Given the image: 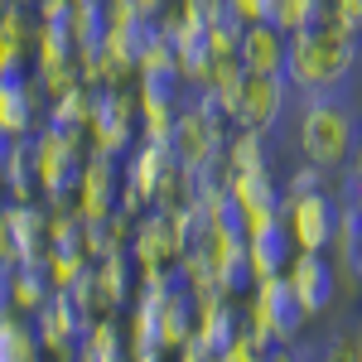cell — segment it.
<instances>
[{
    "mask_svg": "<svg viewBox=\"0 0 362 362\" xmlns=\"http://www.w3.org/2000/svg\"><path fill=\"white\" fill-rule=\"evenodd\" d=\"M353 63H358V39L309 25L300 34H290V44H285V83L309 92V97H324L338 83H348Z\"/></svg>",
    "mask_w": 362,
    "mask_h": 362,
    "instance_id": "cell-1",
    "label": "cell"
},
{
    "mask_svg": "<svg viewBox=\"0 0 362 362\" xmlns=\"http://www.w3.org/2000/svg\"><path fill=\"white\" fill-rule=\"evenodd\" d=\"M300 150L309 165L319 169H338L353 160L358 150V121L348 107H338L329 97H309L305 116H300Z\"/></svg>",
    "mask_w": 362,
    "mask_h": 362,
    "instance_id": "cell-2",
    "label": "cell"
},
{
    "mask_svg": "<svg viewBox=\"0 0 362 362\" xmlns=\"http://www.w3.org/2000/svg\"><path fill=\"white\" fill-rule=\"evenodd\" d=\"M305 309H300V300L290 295V285H285V276H266L251 285L247 295V329L251 334H261L271 348H290L295 338H300V329H305Z\"/></svg>",
    "mask_w": 362,
    "mask_h": 362,
    "instance_id": "cell-3",
    "label": "cell"
},
{
    "mask_svg": "<svg viewBox=\"0 0 362 362\" xmlns=\"http://www.w3.org/2000/svg\"><path fill=\"white\" fill-rule=\"evenodd\" d=\"M227 126H232V121H227L223 112L194 102L189 112L174 116V136H169L174 160L184 169H203V165H213V160H223V145H227V136H232Z\"/></svg>",
    "mask_w": 362,
    "mask_h": 362,
    "instance_id": "cell-4",
    "label": "cell"
},
{
    "mask_svg": "<svg viewBox=\"0 0 362 362\" xmlns=\"http://www.w3.org/2000/svg\"><path fill=\"white\" fill-rule=\"evenodd\" d=\"M338 198H329L324 189L309 194H280V223L290 232L295 251H329L334 247V227H338Z\"/></svg>",
    "mask_w": 362,
    "mask_h": 362,
    "instance_id": "cell-5",
    "label": "cell"
},
{
    "mask_svg": "<svg viewBox=\"0 0 362 362\" xmlns=\"http://www.w3.org/2000/svg\"><path fill=\"white\" fill-rule=\"evenodd\" d=\"M285 97H290L285 73H247L237 97H232V107H227V121L242 126V131H261L266 136L280 121V112H285Z\"/></svg>",
    "mask_w": 362,
    "mask_h": 362,
    "instance_id": "cell-6",
    "label": "cell"
},
{
    "mask_svg": "<svg viewBox=\"0 0 362 362\" xmlns=\"http://www.w3.org/2000/svg\"><path fill=\"white\" fill-rule=\"evenodd\" d=\"M136 121H140V102L126 92V87H97V107H92V121H87V140L92 150L102 155H121L131 136H136Z\"/></svg>",
    "mask_w": 362,
    "mask_h": 362,
    "instance_id": "cell-7",
    "label": "cell"
},
{
    "mask_svg": "<svg viewBox=\"0 0 362 362\" xmlns=\"http://www.w3.org/2000/svg\"><path fill=\"white\" fill-rule=\"evenodd\" d=\"M121 189H126V169L116 165V155L92 150L83 165V179H78V194H73L83 223H107L112 213H121Z\"/></svg>",
    "mask_w": 362,
    "mask_h": 362,
    "instance_id": "cell-8",
    "label": "cell"
},
{
    "mask_svg": "<svg viewBox=\"0 0 362 362\" xmlns=\"http://www.w3.org/2000/svg\"><path fill=\"white\" fill-rule=\"evenodd\" d=\"M285 285H290V295L300 300V309L309 319L324 314L338 295V271L329 261V251H295L290 266H285Z\"/></svg>",
    "mask_w": 362,
    "mask_h": 362,
    "instance_id": "cell-9",
    "label": "cell"
},
{
    "mask_svg": "<svg viewBox=\"0 0 362 362\" xmlns=\"http://www.w3.org/2000/svg\"><path fill=\"white\" fill-rule=\"evenodd\" d=\"M136 242H131V256H136L140 271H174L179 266V256H184V242H179V232H174V218L169 213H145L136 223V232H131Z\"/></svg>",
    "mask_w": 362,
    "mask_h": 362,
    "instance_id": "cell-10",
    "label": "cell"
},
{
    "mask_svg": "<svg viewBox=\"0 0 362 362\" xmlns=\"http://www.w3.org/2000/svg\"><path fill=\"white\" fill-rule=\"evenodd\" d=\"M34 334H39V343H44V353H58V348H78V338L87 334V319L78 314V305H73V295L68 290H54L44 305L34 309Z\"/></svg>",
    "mask_w": 362,
    "mask_h": 362,
    "instance_id": "cell-11",
    "label": "cell"
},
{
    "mask_svg": "<svg viewBox=\"0 0 362 362\" xmlns=\"http://www.w3.org/2000/svg\"><path fill=\"white\" fill-rule=\"evenodd\" d=\"M10 256L15 261H49V208L10 203Z\"/></svg>",
    "mask_w": 362,
    "mask_h": 362,
    "instance_id": "cell-12",
    "label": "cell"
},
{
    "mask_svg": "<svg viewBox=\"0 0 362 362\" xmlns=\"http://www.w3.org/2000/svg\"><path fill=\"white\" fill-rule=\"evenodd\" d=\"M285 44H290V34L276 29L271 20H256V25L242 29V68L247 73H285Z\"/></svg>",
    "mask_w": 362,
    "mask_h": 362,
    "instance_id": "cell-13",
    "label": "cell"
},
{
    "mask_svg": "<svg viewBox=\"0 0 362 362\" xmlns=\"http://www.w3.org/2000/svg\"><path fill=\"white\" fill-rule=\"evenodd\" d=\"M290 256H295V242H290L285 223H271V227H256V232H247V261H251V271H256V280L285 276Z\"/></svg>",
    "mask_w": 362,
    "mask_h": 362,
    "instance_id": "cell-14",
    "label": "cell"
},
{
    "mask_svg": "<svg viewBox=\"0 0 362 362\" xmlns=\"http://www.w3.org/2000/svg\"><path fill=\"white\" fill-rule=\"evenodd\" d=\"M237 329H242V319H237V309H232V295H223V290H213V295H203L198 300V329L194 334L223 358L227 343L237 338Z\"/></svg>",
    "mask_w": 362,
    "mask_h": 362,
    "instance_id": "cell-15",
    "label": "cell"
},
{
    "mask_svg": "<svg viewBox=\"0 0 362 362\" xmlns=\"http://www.w3.org/2000/svg\"><path fill=\"white\" fill-rule=\"evenodd\" d=\"M78 362H131V343L121 338V324L112 314L87 324V334L78 338Z\"/></svg>",
    "mask_w": 362,
    "mask_h": 362,
    "instance_id": "cell-16",
    "label": "cell"
},
{
    "mask_svg": "<svg viewBox=\"0 0 362 362\" xmlns=\"http://www.w3.org/2000/svg\"><path fill=\"white\" fill-rule=\"evenodd\" d=\"M223 165H227V174H256V169H271V165H266V136L237 126V131L227 136V145H223Z\"/></svg>",
    "mask_w": 362,
    "mask_h": 362,
    "instance_id": "cell-17",
    "label": "cell"
},
{
    "mask_svg": "<svg viewBox=\"0 0 362 362\" xmlns=\"http://www.w3.org/2000/svg\"><path fill=\"white\" fill-rule=\"evenodd\" d=\"M10 285H15V309H25V314H34L54 295V280H49L44 261H15V280Z\"/></svg>",
    "mask_w": 362,
    "mask_h": 362,
    "instance_id": "cell-18",
    "label": "cell"
},
{
    "mask_svg": "<svg viewBox=\"0 0 362 362\" xmlns=\"http://www.w3.org/2000/svg\"><path fill=\"white\" fill-rule=\"evenodd\" d=\"M0 362H44L39 334L20 319H0Z\"/></svg>",
    "mask_w": 362,
    "mask_h": 362,
    "instance_id": "cell-19",
    "label": "cell"
},
{
    "mask_svg": "<svg viewBox=\"0 0 362 362\" xmlns=\"http://www.w3.org/2000/svg\"><path fill=\"white\" fill-rule=\"evenodd\" d=\"M319 20V0H271V25L285 34H300Z\"/></svg>",
    "mask_w": 362,
    "mask_h": 362,
    "instance_id": "cell-20",
    "label": "cell"
},
{
    "mask_svg": "<svg viewBox=\"0 0 362 362\" xmlns=\"http://www.w3.org/2000/svg\"><path fill=\"white\" fill-rule=\"evenodd\" d=\"M271 353H276V348H271L261 334H251L247 324H242V329H237V338L227 343L223 358H227V362H271Z\"/></svg>",
    "mask_w": 362,
    "mask_h": 362,
    "instance_id": "cell-21",
    "label": "cell"
},
{
    "mask_svg": "<svg viewBox=\"0 0 362 362\" xmlns=\"http://www.w3.org/2000/svg\"><path fill=\"white\" fill-rule=\"evenodd\" d=\"M179 5H184V15H189L194 25H203V29L232 15V10H227V0H179Z\"/></svg>",
    "mask_w": 362,
    "mask_h": 362,
    "instance_id": "cell-22",
    "label": "cell"
},
{
    "mask_svg": "<svg viewBox=\"0 0 362 362\" xmlns=\"http://www.w3.org/2000/svg\"><path fill=\"white\" fill-rule=\"evenodd\" d=\"M324 358L329 362H362V338H358V329L353 334H338L329 348H324Z\"/></svg>",
    "mask_w": 362,
    "mask_h": 362,
    "instance_id": "cell-23",
    "label": "cell"
},
{
    "mask_svg": "<svg viewBox=\"0 0 362 362\" xmlns=\"http://www.w3.org/2000/svg\"><path fill=\"white\" fill-rule=\"evenodd\" d=\"M227 10L242 20V25H256V20H271V0H227Z\"/></svg>",
    "mask_w": 362,
    "mask_h": 362,
    "instance_id": "cell-24",
    "label": "cell"
},
{
    "mask_svg": "<svg viewBox=\"0 0 362 362\" xmlns=\"http://www.w3.org/2000/svg\"><path fill=\"white\" fill-rule=\"evenodd\" d=\"M309 189H324V169L319 165H305L290 184H285V194H309Z\"/></svg>",
    "mask_w": 362,
    "mask_h": 362,
    "instance_id": "cell-25",
    "label": "cell"
},
{
    "mask_svg": "<svg viewBox=\"0 0 362 362\" xmlns=\"http://www.w3.org/2000/svg\"><path fill=\"white\" fill-rule=\"evenodd\" d=\"M131 362H169V358H165V348H136Z\"/></svg>",
    "mask_w": 362,
    "mask_h": 362,
    "instance_id": "cell-26",
    "label": "cell"
},
{
    "mask_svg": "<svg viewBox=\"0 0 362 362\" xmlns=\"http://www.w3.org/2000/svg\"><path fill=\"white\" fill-rule=\"evenodd\" d=\"M334 5L348 15V20H353V25H362V0H334Z\"/></svg>",
    "mask_w": 362,
    "mask_h": 362,
    "instance_id": "cell-27",
    "label": "cell"
},
{
    "mask_svg": "<svg viewBox=\"0 0 362 362\" xmlns=\"http://www.w3.org/2000/svg\"><path fill=\"white\" fill-rule=\"evenodd\" d=\"M131 5H136L140 15H150V20H155V15H160V10H165L169 0H131Z\"/></svg>",
    "mask_w": 362,
    "mask_h": 362,
    "instance_id": "cell-28",
    "label": "cell"
},
{
    "mask_svg": "<svg viewBox=\"0 0 362 362\" xmlns=\"http://www.w3.org/2000/svg\"><path fill=\"white\" fill-rule=\"evenodd\" d=\"M353 208H358V218H362V169H353Z\"/></svg>",
    "mask_w": 362,
    "mask_h": 362,
    "instance_id": "cell-29",
    "label": "cell"
},
{
    "mask_svg": "<svg viewBox=\"0 0 362 362\" xmlns=\"http://www.w3.org/2000/svg\"><path fill=\"white\" fill-rule=\"evenodd\" d=\"M305 362H329V358H324V353H314V358H305Z\"/></svg>",
    "mask_w": 362,
    "mask_h": 362,
    "instance_id": "cell-30",
    "label": "cell"
}]
</instances>
